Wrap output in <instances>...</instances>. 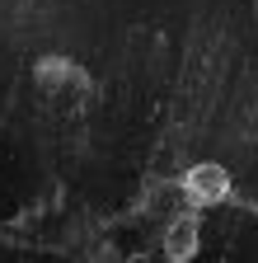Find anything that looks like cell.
I'll return each mask as SVG.
<instances>
[{
    "label": "cell",
    "instance_id": "cell-1",
    "mask_svg": "<svg viewBox=\"0 0 258 263\" xmlns=\"http://www.w3.org/2000/svg\"><path fill=\"white\" fill-rule=\"evenodd\" d=\"M33 89L52 108H80L85 99L94 94V80H89L85 66H75L66 57H47V61L33 66Z\"/></svg>",
    "mask_w": 258,
    "mask_h": 263
},
{
    "label": "cell",
    "instance_id": "cell-2",
    "mask_svg": "<svg viewBox=\"0 0 258 263\" xmlns=\"http://www.w3.org/2000/svg\"><path fill=\"white\" fill-rule=\"evenodd\" d=\"M230 193H235L230 170L207 164V160L192 164V170H183V179H178V197H183V207H192V212H207V207L230 202Z\"/></svg>",
    "mask_w": 258,
    "mask_h": 263
},
{
    "label": "cell",
    "instance_id": "cell-3",
    "mask_svg": "<svg viewBox=\"0 0 258 263\" xmlns=\"http://www.w3.org/2000/svg\"><path fill=\"white\" fill-rule=\"evenodd\" d=\"M202 249V221L197 212H174L165 226V258L169 263H192Z\"/></svg>",
    "mask_w": 258,
    "mask_h": 263
}]
</instances>
